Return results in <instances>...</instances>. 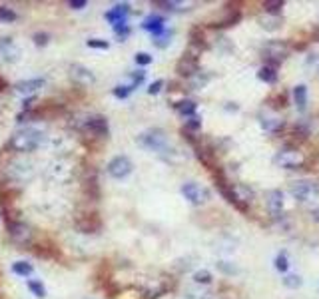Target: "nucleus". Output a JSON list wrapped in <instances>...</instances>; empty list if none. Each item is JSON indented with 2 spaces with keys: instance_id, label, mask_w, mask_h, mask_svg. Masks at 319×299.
I'll return each mask as SVG.
<instances>
[{
  "instance_id": "obj_21",
  "label": "nucleus",
  "mask_w": 319,
  "mask_h": 299,
  "mask_svg": "<svg viewBox=\"0 0 319 299\" xmlns=\"http://www.w3.org/2000/svg\"><path fill=\"white\" fill-rule=\"evenodd\" d=\"M242 20V12L237 10V8H229L227 10V14L220 18L218 22H214V24H210V26H216V28H225V26H233V24H237Z\"/></svg>"
},
{
  "instance_id": "obj_37",
  "label": "nucleus",
  "mask_w": 319,
  "mask_h": 299,
  "mask_svg": "<svg viewBox=\"0 0 319 299\" xmlns=\"http://www.w3.org/2000/svg\"><path fill=\"white\" fill-rule=\"evenodd\" d=\"M191 88L193 90H200V88H204L206 84H208V80H210V76H202V72H197L195 76H191Z\"/></svg>"
},
{
  "instance_id": "obj_17",
  "label": "nucleus",
  "mask_w": 319,
  "mask_h": 299,
  "mask_svg": "<svg viewBox=\"0 0 319 299\" xmlns=\"http://www.w3.org/2000/svg\"><path fill=\"white\" fill-rule=\"evenodd\" d=\"M128 10H130V4H116L112 10H108L104 14V18L112 24H120V22H126V16H128Z\"/></svg>"
},
{
  "instance_id": "obj_16",
  "label": "nucleus",
  "mask_w": 319,
  "mask_h": 299,
  "mask_svg": "<svg viewBox=\"0 0 319 299\" xmlns=\"http://www.w3.org/2000/svg\"><path fill=\"white\" fill-rule=\"evenodd\" d=\"M265 205L271 216H282L284 211V192L282 190H269L265 194Z\"/></svg>"
},
{
  "instance_id": "obj_7",
  "label": "nucleus",
  "mask_w": 319,
  "mask_h": 299,
  "mask_svg": "<svg viewBox=\"0 0 319 299\" xmlns=\"http://www.w3.org/2000/svg\"><path fill=\"white\" fill-rule=\"evenodd\" d=\"M182 196L188 199L190 203H193V205H202V203H206L210 199V190L200 186V184H195V182H188V184L182 186Z\"/></svg>"
},
{
  "instance_id": "obj_4",
  "label": "nucleus",
  "mask_w": 319,
  "mask_h": 299,
  "mask_svg": "<svg viewBox=\"0 0 319 299\" xmlns=\"http://www.w3.org/2000/svg\"><path fill=\"white\" fill-rule=\"evenodd\" d=\"M4 174L12 182H26L34 176V166L26 160H12L4 167Z\"/></svg>"
},
{
  "instance_id": "obj_9",
  "label": "nucleus",
  "mask_w": 319,
  "mask_h": 299,
  "mask_svg": "<svg viewBox=\"0 0 319 299\" xmlns=\"http://www.w3.org/2000/svg\"><path fill=\"white\" fill-rule=\"evenodd\" d=\"M319 194V186L315 182H309V180H301V182H295L291 186V196L297 199V201H309Z\"/></svg>"
},
{
  "instance_id": "obj_40",
  "label": "nucleus",
  "mask_w": 319,
  "mask_h": 299,
  "mask_svg": "<svg viewBox=\"0 0 319 299\" xmlns=\"http://www.w3.org/2000/svg\"><path fill=\"white\" fill-rule=\"evenodd\" d=\"M184 299H212V293L202 291V289H188Z\"/></svg>"
},
{
  "instance_id": "obj_25",
  "label": "nucleus",
  "mask_w": 319,
  "mask_h": 299,
  "mask_svg": "<svg viewBox=\"0 0 319 299\" xmlns=\"http://www.w3.org/2000/svg\"><path fill=\"white\" fill-rule=\"evenodd\" d=\"M259 24H261L263 30H277L282 26V18L277 14H261Z\"/></svg>"
},
{
  "instance_id": "obj_48",
  "label": "nucleus",
  "mask_w": 319,
  "mask_h": 299,
  "mask_svg": "<svg viewBox=\"0 0 319 299\" xmlns=\"http://www.w3.org/2000/svg\"><path fill=\"white\" fill-rule=\"evenodd\" d=\"M68 4H70V8L82 10V8H86V6H88V0H70Z\"/></svg>"
},
{
  "instance_id": "obj_38",
  "label": "nucleus",
  "mask_w": 319,
  "mask_h": 299,
  "mask_svg": "<svg viewBox=\"0 0 319 299\" xmlns=\"http://www.w3.org/2000/svg\"><path fill=\"white\" fill-rule=\"evenodd\" d=\"M263 8H265V14H277L282 8H284V2L282 0H273V2H263Z\"/></svg>"
},
{
  "instance_id": "obj_10",
  "label": "nucleus",
  "mask_w": 319,
  "mask_h": 299,
  "mask_svg": "<svg viewBox=\"0 0 319 299\" xmlns=\"http://www.w3.org/2000/svg\"><path fill=\"white\" fill-rule=\"evenodd\" d=\"M74 224H76V228L82 233H98L102 230V220L94 211L92 213H80Z\"/></svg>"
},
{
  "instance_id": "obj_8",
  "label": "nucleus",
  "mask_w": 319,
  "mask_h": 299,
  "mask_svg": "<svg viewBox=\"0 0 319 299\" xmlns=\"http://www.w3.org/2000/svg\"><path fill=\"white\" fill-rule=\"evenodd\" d=\"M176 72H178L180 76H184V78H191V76H195V74L200 72L197 52L188 50V52H186V54L178 60V64H176Z\"/></svg>"
},
{
  "instance_id": "obj_44",
  "label": "nucleus",
  "mask_w": 319,
  "mask_h": 299,
  "mask_svg": "<svg viewBox=\"0 0 319 299\" xmlns=\"http://www.w3.org/2000/svg\"><path fill=\"white\" fill-rule=\"evenodd\" d=\"M287 100H289V96H287V92L284 90V92H280L277 96H271V104H273L275 108H284L287 104Z\"/></svg>"
},
{
  "instance_id": "obj_39",
  "label": "nucleus",
  "mask_w": 319,
  "mask_h": 299,
  "mask_svg": "<svg viewBox=\"0 0 319 299\" xmlns=\"http://www.w3.org/2000/svg\"><path fill=\"white\" fill-rule=\"evenodd\" d=\"M200 128H202V118H200V116H191L190 120L186 122V128H184V130H186V132L195 134Z\"/></svg>"
},
{
  "instance_id": "obj_3",
  "label": "nucleus",
  "mask_w": 319,
  "mask_h": 299,
  "mask_svg": "<svg viewBox=\"0 0 319 299\" xmlns=\"http://www.w3.org/2000/svg\"><path fill=\"white\" fill-rule=\"evenodd\" d=\"M287 54H289V48L282 40H271L261 48V56L265 60V66L273 68V70H277V66L287 58Z\"/></svg>"
},
{
  "instance_id": "obj_13",
  "label": "nucleus",
  "mask_w": 319,
  "mask_h": 299,
  "mask_svg": "<svg viewBox=\"0 0 319 299\" xmlns=\"http://www.w3.org/2000/svg\"><path fill=\"white\" fill-rule=\"evenodd\" d=\"M70 76L74 82L82 84V86H92L96 84V74L90 68L82 66V64H72L70 66Z\"/></svg>"
},
{
  "instance_id": "obj_14",
  "label": "nucleus",
  "mask_w": 319,
  "mask_h": 299,
  "mask_svg": "<svg viewBox=\"0 0 319 299\" xmlns=\"http://www.w3.org/2000/svg\"><path fill=\"white\" fill-rule=\"evenodd\" d=\"M72 174H74L72 166L68 162H64V160H58V162H54L52 166L48 167V176L52 180H56V182H68L72 178Z\"/></svg>"
},
{
  "instance_id": "obj_5",
  "label": "nucleus",
  "mask_w": 319,
  "mask_h": 299,
  "mask_svg": "<svg viewBox=\"0 0 319 299\" xmlns=\"http://www.w3.org/2000/svg\"><path fill=\"white\" fill-rule=\"evenodd\" d=\"M6 230H8V235L14 243L18 245H30L32 243V228L26 226L24 222H18V220H10L6 222Z\"/></svg>"
},
{
  "instance_id": "obj_34",
  "label": "nucleus",
  "mask_w": 319,
  "mask_h": 299,
  "mask_svg": "<svg viewBox=\"0 0 319 299\" xmlns=\"http://www.w3.org/2000/svg\"><path fill=\"white\" fill-rule=\"evenodd\" d=\"M26 285H28V289H30V291L34 293V295H36V297H46V287H44V285H42L40 281H36V279H30V281H28Z\"/></svg>"
},
{
  "instance_id": "obj_1",
  "label": "nucleus",
  "mask_w": 319,
  "mask_h": 299,
  "mask_svg": "<svg viewBox=\"0 0 319 299\" xmlns=\"http://www.w3.org/2000/svg\"><path fill=\"white\" fill-rule=\"evenodd\" d=\"M136 142H138L142 148H146V150H150V152H156L160 156H164L166 160H170V154H174V150H172V146H170V138H168V134L164 132L162 128H150V130L142 132L136 138Z\"/></svg>"
},
{
  "instance_id": "obj_20",
  "label": "nucleus",
  "mask_w": 319,
  "mask_h": 299,
  "mask_svg": "<svg viewBox=\"0 0 319 299\" xmlns=\"http://www.w3.org/2000/svg\"><path fill=\"white\" fill-rule=\"evenodd\" d=\"M259 124H261V128H263L265 132H271V134H280L286 128V124H284L280 118H271V116H259Z\"/></svg>"
},
{
  "instance_id": "obj_27",
  "label": "nucleus",
  "mask_w": 319,
  "mask_h": 299,
  "mask_svg": "<svg viewBox=\"0 0 319 299\" xmlns=\"http://www.w3.org/2000/svg\"><path fill=\"white\" fill-rule=\"evenodd\" d=\"M257 78H259L261 82L273 86V84H277V70H273V68H269V66H263L257 72Z\"/></svg>"
},
{
  "instance_id": "obj_6",
  "label": "nucleus",
  "mask_w": 319,
  "mask_h": 299,
  "mask_svg": "<svg viewBox=\"0 0 319 299\" xmlns=\"http://www.w3.org/2000/svg\"><path fill=\"white\" fill-rule=\"evenodd\" d=\"M132 169H134V164H132V160H130L128 156H116V158H112V160L108 162V166H106V172H108L114 180H124V178H128V176L132 174Z\"/></svg>"
},
{
  "instance_id": "obj_32",
  "label": "nucleus",
  "mask_w": 319,
  "mask_h": 299,
  "mask_svg": "<svg viewBox=\"0 0 319 299\" xmlns=\"http://www.w3.org/2000/svg\"><path fill=\"white\" fill-rule=\"evenodd\" d=\"M144 78H146V72L144 70H138V72H130V82H128V86L134 90V88H138L142 82H144Z\"/></svg>"
},
{
  "instance_id": "obj_50",
  "label": "nucleus",
  "mask_w": 319,
  "mask_h": 299,
  "mask_svg": "<svg viewBox=\"0 0 319 299\" xmlns=\"http://www.w3.org/2000/svg\"><path fill=\"white\" fill-rule=\"evenodd\" d=\"M218 267H220L222 271H225V273H235V271H237L235 267H233V266H229L227 262H220V264H218Z\"/></svg>"
},
{
  "instance_id": "obj_29",
  "label": "nucleus",
  "mask_w": 319,
  "mask_h": 299,
  "mask_svg": "<svg viewBox=\"0 0 319 299\" xmlns=\"http://www.w3.org/2000/svg\"><path fill=\"white\" fill-rule=\"evenodd\" d=\"M212 273L208 271V269H197L195 273H193V281L195 283H200V285H208V283H212Z\"/></svg>"
},
{
  "instance_id": "obj_41",
  "label": "nucleus",
  "mask_w": 319,
  "mask_h": 299,
  "mask_svg": "<svg viewBox=\"0 0 319 299\" xmlns=\"http://www.w3.org/2000/svg\"><path fill=\"white\" fill-rule=\"evenodd\" d=\"M275 267H277V271H282V273H286L287 269H289V260H287L286 251H282V253L275 258Z\"/></svg>"
},
{
  "instance_id": "obj_33",
  "label": "nucleus",
  "mask_w": 319,
  "mask_h": 299,
  "mask_svg": "<svg viewBox=\"0 0 319 299\" xmlns=\"http://www.w3.org/2000/svg\"><path fill=\"white\" fill-rule=\"evenodd\" d=\"M18 18V14L12 10V8H8V6H0V22H14Z\"/></svg>"
},
{
  "instance_id": "obj_15",
  "label": "nucleus",
  "mask_w": 319,
  "mask_h": 299,
  "mask_svg": "<svg viewBox=\"0 0 319 299\" xmlns=\"http://www.w3.org/2000/svg\"><path fill=\"white\" fill-rule=\"evenodd\" d=\"M0 54H2V58H4L6 62H16V60H20V48H18V46L14 44V40L8 38V36L0 38Z\"/></svg>"
},
{
  "instance_id": "obj_11",
  "label": "nucleus",
  "mask_w": 319,
  "mask_h": 299,
  "mask_svg": "<svg viewBox=\"0 0 319 299\" xmlns=\"http://www.w3.org/2000/svg\"><path fill=\"white\" fill-rule=\"evenodd\" d=\"M84 126H86V130H90V132L94 134L96 138H108V134H110L108 118H106V116H100V114L88 116L86 122H84Z\"/></svg>"
},
{
  "instance_id": "obj_42",
  "label": "nucleus",
  "mask_w": 319,
  "mask_h": 299,
  "mask_svg": "<svg viewBox=\"0 0 319 299\" xmlns=\"http://www.w3.org/2000/svg\"><path fill=\"white\" fill-rule=\"evenodd\" d=\"M130 94H132V88H130L128 84H118V86L114 88V96H116V98L124 100V98H128Z\"/></svg>"
},
{
  "instance_id": "obj_23",
  "label": "nucleus",
  "mask_w": 319,
  "mask_h": 299,
  "mask_svg": "<svg viewBox=\"0 0 319 299\" xmlns=\"http://www.w3.org/2000/svg\"><path fill=\"white\" fill-rule=\"evenodd\" d=\"M174 108H176V112H178L180 116H184V118H191V116H195L197 104H195L193 100H182V102H176V104H174Z\"/></svg>"
},
{
  "instance_id": "obj_28",
  "label": "nucleus",
  "mask_w": 319,
  "mask_h": 299,
  "mask_svg": "<svg viewBox=\"0 0 319 299\" xmlns=\"http://www.w3.org/2000/svg\"><path fill=\"white\" fill-rule=\"evenodd\" d=\"M12 271H14L16 275H20V277H28L32 271H34V267H32V264H28V262H16V264L12 266Z\"/></svg>"
},
{
  "instance_id": "obj_35",
  "label": "nucleus",
  "mask_w": 319,
  "mask_h": 299,
  "mask_svg": "<svg viewBox=\"0 0 319 299\" xmlns=\"http://www.w3.org/2000/svg\"><path fill=\"white\" fill-rule=\"evenodd\" d=\"M301 277L299 275H295V273H289V275H286L284 277V285L286 287H289V289H297V287H301Z\"/></svg>"
},
{
  "instance_id": "obj_52",
  "label": "nucleus",
  "mask_w": 319,
  "mask_h": 299,
  "mask_svg": "<svg viewBox=\"0 0 319 299\" xmlns=\"http://www.w3.org/2000/svg\"><path fill=\"white\" fill-rule=\"evenodd\" d=\"M317 74H319V68H317Z\"/></svg>"
},
{
  "instance_id": "obj_19",
  "label": "nucleus",
  "mask_w": 319,
  "mask_h": 299,
  "mask_svg": "<svg viewBox=\"0 0 319 299\" xmlns=\"http://www.w3.org/2000/svg\"><path fill=\"white\" fill-rule=\"evenodd\" d=\"M202 48H206V34L202 26H193L190 30V50L193 52H202Z\"/></svg>"
},
{
  "instance_id": "obj_45",
  "label": "nucleus",
  "mask_w": 319,
  "mask_h": 299,
  "mask_svg": "<svg viewBox=\"0 0 319 299\" xmlns=\"http://www.w3.org/2000/svg\"><path fill=\"white\" fill-rule=\"evenodd\" d=\"M32 40H34V44L36 46H46L48 44V40H50V34L48 32H36L32 36Z\"/></svg>"
},
{
  "instance_id": "obj_26",
  "label": "nucleus",
  "mask_w": 319,
  "mask_h": 299,
  "mask_svg": "<svg viewBox=\"0 0 319 299\" xmlns=\"http://www.w3.org/2000/svg\"><path fill=\"white\" fill-rule=\"evenodd\" d=\"M293 98H295V104H297V110L303 112L305 106H307V86L305 84H297L293 88Z\"/></svg>"
},
{
  "instance_id": "obj_43",
  "label": "nucleus",
  "mask_w": 319,
  "mask_h": 299,
  "mask_svg": "<svg viewBox=\"0 0 319 299\" xmlns=\"http://www.w3.org/2000/svg\"><path fill=\"white\" fill-rule=\"evenodd\" d=\"M114 32L118 34L122 40H126L128 36H130V26H128L126 22H120V24H114ZM120 40V42H122Z\"/></svg>"
},
{
  "instance_id": "obj_47",
  "label": "nucleus",
  "mask_w": 319,
  "mask_h": 299,
  "mask_svg": "<svg viewBox=\"0 0 319 299\" xmlns=\"http://www.w3.org/2000/svg\"><path fill=\"white\" fill-rule=\"evenodd\" d=\"M170 38H172V32H164V34H160L158 38L154 40V44H156L158 48H166V46H168V44L172 42Z\"/></svg>"
},
{
  "instance_id": "obj_46",
  "label": "nucleus",
  "mask_w": 319,
  "mask_h": 299,
  "mask_svg": "<svg viewBox=\"0 0 319 299\" xmlns=\"http://www.w3.org/2000/svg\"><path fill=\"white\" fill-rule=\"evenodd\" d=\"M134 60H136V64H138V66H148V64L152 62V56H150L148 52H138Z\"/></svg>"
},
{
  "instance_id": "obj_49",
  "label": "nucleus",
  "mask_w": 319,
  "mask_h": 299,
  "mask_svg": "<svg viewBox=\"0 0 319 299\" xmlns=\"http://www.w3.org/2000/svg\"><path fill=\"white\" fill-rule=\"evenodd\" d=\"M162 86H164V80H156V82L148 88V94H152V96H154V94H158L160 90H162Z\"/></svg>"
},
{
  "instance_id": "obj_36",
  "label": "nucleus",
  "mask_w": 319,
  "mask_h": 299,
  "mask_svg": "<svg viewBox=\"0 0 319 299\" xmlns=\"http://www.w3.org/2000/svg\"><path fill=\"white\" fill-rule=\"evenodd\" d=\"M86 46H88V48H96V50H108V48H110V42H108V40H102V38H90V40H86Z\"/></svg>"
},
{
  "instance_id": "obj_31",
  "label": "nucleus",
  "mask_w": 319,
  "mask_h": 299,
  "mask_svg": "<svg viewBox=\"0 0 319 299\" xmlns=\"http://www.w3.org/2000/svg\"><path fill=\"white\" fill-rule=\"evenodd\" d=\"M154 6H158V8H164V10H182V2H174V0H156V2H152Z\"/></svg>"
},
{
  "instance_id": "obj_30",
  "label": "nucleus",
  "mask_w": 319,
  "mask_h": 299,
  "mask_svg": "<svg viewBox=\"0 0 319 299\" xmlns=\"http://www.w3.org/2000/svg\"><path fill=\"white\" fill-rule=\"evenodd\" d=\"M307 136H309V130H307V128H303L301 124H297V126L291 130V140H293V142H297V144H299V142H305V140H307Z\"/></svg>"
},
{
  "instance_id": "obj_24",
  "label": "nucleus",
  "mask_w": 319,
  "mask_h": 299,
  "mask_svg": "<svg viewBox=\"0 0 319 299\" xmlns=\"http://www.w3.org/2000/svg\"><path fill=\"white\" fill-rule=\"evenodd\" d=\"M168 291V285H164L160 279H154L146 289H144V297L146 299H158L160 295H164Z\"/></svg>"
},
{
  "instance_id": "obj_18",
  "label": "nucleus",
  "mask_w": 319,
  "mask_h": 299,
  "mask_svg": "<svg viewBox=\"0 0 319 299\" xmlns=\"http://www.w3.org/2000/svg\"><path fill=\"white\" fill-rule=\"evenodd\" d=\"M42 86H44V78H32V80H20V82H16L14 90L20 92V94H32V92H36Z\"/></svg>"
},
{
  "instance_id": "obj_2",
  "label": "nucleus",
  "mask_w": 319,
  "mask_h": 299,
  "mask_svg": "<svg viewBox=\"0 0 319 299\" xmlns=\"http://www.w3.org/2000/svg\"><path fill=\"white\" fill-rule=\"evenodd\" d=\"M42 140H44V134L40 132V130L24 128V130H18V132L12 134L6 146H8L14 154H30V152L40 148Z\"/></svg>"
},
{
  "instance_id": "obj_12",
  "label": "nucleus",
  "mask_w": 319,
  "mask_h": 299,
  "mask_svg": "<svg viewBox=\"0 0 319 299\" xmlns=\"http://www.w3.org/2000/svg\"><path fill=\"white\" fill-rule=\"evenodd\" d=\"M275 164H280L282 167H289V169H301V167L305 166V162H303V158L295 152V150H284V152H280L277 156H275Z\"/></svg>"
},
{
  "instance_id": "obj_22",
  "label": "nucleus",
  "mask_w": 319,
  "mask_h": 299,
  "mask_svg": "<svg viewBox=\"0 0 319 299\" xmlns=\"http://www.w3.org/2000/svg\"><path fill=\"white\" fill-rule=\"evenodd\" d=\"M142 26H144L146 30H150V32L158 38L160 34H164V18L158 16V14H152V16H148V18L144 20Z\"/></svg>"
},
{
  "instance_id": "obj_51",
  "label": "nucleus",
  "mask_w": 319,
  "mask_h": 299,
  "mask_svg": "<svg viewBox=\"0 0 319 299\" xmlns=\"http://www.w3.org/2000/svg\"><path fill=\"white\" fill-rule=\"evenodd\" d=\"M311 216H313V220H315V222H319V207H315V209L311 211Z\"/></svg>"
}]
</instances>
